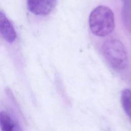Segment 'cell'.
<instances>
[{"label": "cell", "instance_id": "cell-1", "mask_svg": "<svg viewBox=\"0 0 131 131\" xmlns=\"http://www.w3.org/2000/svg\"><path fill=\"white\" fill-rule=\"evenodd\" d=\"M92 32L96 36H106L115 28V17L112 10L104 6H99L91 12L89 19Z\"/></svg>", "mask_w": 131, "mask_h": 131}, {"label": "cell", "instance_id": "cell-2", "mask_svg": "<svg viewBox=\"0 0 131 131\" xmlns=\"http://www.w3.org/2000/svg\"><path fill=\"white\" fill-rule=\"evenodd\" d=\"M104 58L111 66L116 70H122L127 64V54L122 42L117 39L106 40L102 47Z\"/></svg>", "mask_w": 131, "mask_h": 131}, {"label": "cell", "instance_id": "cell-3", "mask_svg": "<svg viewBox=\"0 0 131 131\" xmlns=\"http://www.w3.org/2000/svg\"><path fill=\"white\" fill-rule=\"evenodd\" d=\"M57 0H27L28 10L37 15H47L55 8Z\"/></svg>", "mask_w": 131, "mask_h": 131}, {"label": "cell", "instance_id": "cell-4", "mask_svg": "<svg viewBox=\"0 0 131 131\" xmlns=\"http://www.w3.org/2000/svg\"><path fill=\"white\" fill-rule=\"evenodd\" d=\"M0 35L8 42H13L16 38L15 29L5 13L0 11Z\"/></svg>", "mask_w": 131, "mask_h": 131}, {"label": "cell", "instance_id": "cell-5", "mask_svg": "<svg viewBox=\"0 0 131 131\" xmlns=\"http://www.w3.org/2000/svg\"><path fill=\"white\" fill-rule=\"evenodd\" d=\"M0 128L2 131H23L17 120L6 111L0 112Z\"/></svg>", "mask_w": 131, "mask_h": 131}, {"label": "cell", "instance_id": "cell-6", "mask_svg": "<svg viewBox=\"0 0 131 131\" xmlns=\"http://www.w3.org/2000/svg\"><path fill=\"white\" fill-rule=\"evenodd\" d=\"M121 101L124 112L131 120V91L129 89H125L122 91Z\"/></svg>", "mask_w": 131, "mask_h": 131}]
</instances>
